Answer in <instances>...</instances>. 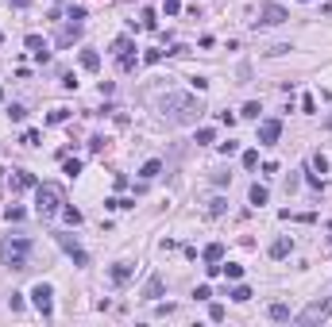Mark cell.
Segmentation results:
<instances>
[{"instance_id":"8","label":"cell","mask_w":332,"mask_h":327,"mask_svg":"<svg viewBox=\"0 0 332 327\" xmlns=\"http://www.w3.org/2000/svg\"><path fill=\"white\" fill-rule=\"evenodd\" d=\"M58 247L74 258V266H89V254L78 247V239H74V235H58Z\"/></svg>"},{"instance_id":"11","label":"cell","mask_w":332,"mask_h":327,"mask_svg":"<svg viewBox=\"0 0 332 327\" xmlns=\"http://www.w3.org/2000/svg\"><path fill=\"white\" fill-rule=\"evenodd\" d=\"M108 277H112V285H128L131 281V266L128 262H116V266L108 269Z\"/></svg>"},{"instance_id":"3","label":"cell","mask_w":332,"mask_h":327,"mask_svg":"<svg viewBox=\"0 0 332 327\" xmlns=\"http://www.w3.org/2000/svg\"><path fill=\"white\" fill-rule=\"evenodd\" d=\"M35 212L43 215V220H51V215L62 212V189L58 185H35Z\"/></svg>"},{"instance_id":"17","label":"cell","mask_w":332,"mask_h":327,"mask_svg":"<svg viewBox=\"0 0 332 327\" xmlns=\"http://www.w3.org/2000/svg\"><path fill=\"white\" fill-rule=\"evenodd\" d=\"M158 173H162V162H158V158H151V162H143L139 177H143V181H151V177H158Z\"/></svg>"},{"instance_id":"7","label":"cell","mask_w":332,"mask_h":327,"mask_svg":"<svg viewBox=\"0 0 332 327\" xmlns=\"http://www.w3.org/2000/svg\"><path fill=\"white\" fill-rule=\"evenodd\" d=\"M282 139V120H259V147H274Z\"/></svg>"},{"instance_id":"35","label":"cell","mask_w":332,"mask_h":327,"mask_svg":"<svg viewBox=\"0 0 332 327\" xmlns=\"http://www.w3.org/2000/svg\"><path fill=\"white\" fill-rule=\"evenodd\" d=\"M209 319L220 323V319H224V304H209Z\"/></svg>"},{"instance_id":"39","label":"cell","mask_w":332,"mask_h":327,"mask_svg":"<svg viewBox=\"0 0 332 327\" xmlns=\"http://www.w3.org/2000/svg\"><path fill=\"white\" fill-rule=\"evenodd\" d=\"M162 8H166V16H178V12H182V0H166Z\"/></svg>"},{"instance_id":"21","label":"cell","mask_w":332,"mask_h":327,"mask_svg":"<svg viewBox=\"0 0 332 327\" xmlns=\"http://www.w3.org/2000/svg\"><path fill=\"white\" fill-rule=\"evenodd\" d=\"M62 173H66V177H78V173H81V162H78V158H62Z\"/></svg>"},{"instance_id":"36","label":"cell","mask_w":332,"mask_h":327,"mask_svg":"<svg viewBox=\"0 0 332 327\" xmlns=\"http://www.w3.org/2000/svg\"><path fill=\"white\" fill-rule=\"evenodd\" d=\"M120 69H124V73H128V69H135V54H120Z\"/></svg>"},{"instance_id":"30","label":"cell","mask_w":332,"mask_h":327,"mask_svg":"<svg viewBox=\"0 0 332 327\" xmlns=\"http://www.w3.org/2000/svg\"><path fill=\"white\" fill-rule=\"evenodd\" d=\"M70 120V112H66V108H54L51 116H46V123H66Z\"/></svg>"},{"instance_id":"46","label":"cell","mask_w":332,"mask_h":327,"mask_svg":"<svg viewBox=\"0 0 332 327\" xmlns=\"http://www.w3.org/2000/svg\"><path fill=\"white\" fill-rule=\"evenodd\" d=\"M324 16H332V0H328V4H324Z\"/></svg>"},{"instance_id":"26","label":"cell","mask_w":332,"mask_h":327,"mask_svg":"<svg viewBox=\"0 0 332 327\" xmlns=\"http://www.w3.org/2000/svg\"><path fill=\"white\" fill-rule=\"evenodd\" d=\"M259 112H263V108H259L255 100H247L244 108H240V116H244V120H259Z\"/></svg>"},{"instance_id":"18","label":"cell","mask_w":332,"mask_h":327,"mask_svg":"<svg viewBox=\"0 0 332 327\" xmlns=\"http://www.w3.org/2000/svg\"><path fill=\"white\" fill-rule=\"evenodd\" d=\"M58 215H62V220H66L70 227H78V224H81V212H78L74 204H62V212H58Z\"/></svg>"},{"instance_id":"15","label":"cell","mask_w":332,"mask_h":327,"mask_svg":"<svg viewBox=\"0 0 332 327\" xmlns=\"http://www.w3.org/2000/svg\"><path fill=\"white\" fill-rule=\"evenodd\" d=\"M81 69L97 73V69H101V54H97V50H81Z\"/></svg>"},{"instance_id":"37","label":"cell","mask_w":332,"mask_h":327,"mask_svg":"<svg viewBox=\"0 0 332 327\" xmlns=\"http://www.w3.org/2000/svg\"><path fill=\"white\" fill-rule=\"evenodd\" d=\"M143 62H147V66H158V62H162V50H143Z\"/></svg>"},{"instance_id":"43","label":"cell","mask_w":332,"mask_h":327,"mask_svg":"<svg viewBox=\"0 0 332 327\" xmlns=\"http://www.w3.org/2000/svg\"><path fill=\"white\" fill-rule=\"evenodd\" d=\"M193 296H197V301H209L212 289H209V285H197V293H193Z\"/></svg>"},{"instance_id":"32","label":"cell","mask_w":332,"mask_h":327,"mask_svg":"<svg viewBox=\"0 0 332 327\" xmlns=\"http://www.w3.org/2000/svg\"><path fill=\"white\" fill-rule=\"evenodd\" d=\"M259 166V150H244V170H255Z\"/></svg>"},{"instance_id":"20","label":"cell","mask_w":332,"mask_h":327,"mask_svg":"<svg viewBox=\"0 0 332 327\" xmlns=\"http://www.w3.org/2000/svg\"><path fill=\"white\" fill-rule=\"evenodd\" d=\"M128 50H135V43H131L128 35H120V39H116V43H112V54H116V58H120V54H128Z\"/></svg>"},{"instance_id":"40","label":"cell","mask_w":332,"mask_h":327,"mask_svg":"<svg viewBox=\"0 0 332 327\" xmlns=\"http://www.w3.org/2000/svg\"><path fill=\"white\" fill-rule=\"evenodd\" d=\"M313 170L324 173V170H328V158H324V154H313Z\"/></svg>"},{"instance_id":"13","label":"cell","mask_w":332,"mask_h":327,"mask_svg":"<svg viewBox=\"0 0 332 327\" xmlns=\"http://www.w3.org/2000/svg\"><path fill=\"white\" fill-rule=\"evenodd\" d=\"M290 250H294V239H286V235H282V239L271 242V258H290Z\"/></svg>"},{"instance_id":"45","label":"cell","mask_w":332,"mask_h":327,"mask_svg":"<svg viewBox=\"0 0 332 327\" xmlns=\"http://www.w3.org/2000/svg\"><path fill=\"white\" fill-rule=\"evenodd\" d=\"M27 4H31V0H12V8H27Z\"/></svg>"},{"instance_id":"41","label":"cell","mask_w":332,"mask_h":327,"mask_svg":"<svg viewBox=\"0 0 332 327\" xmlns=\"http://www.w3.org/2000/svg\"><path fill=\"white\" fill-rule=\"evenodd\" d=\"M8 308H12V312H19V308H23V296L12 293V296H8Z\"/></svg>"},{"instance_id":"28","label":"cell","mask_w":332,"mask_h":327,"mask_svg":"<svg viewBox=\"0 0 332 327\" xmlns=\"http://www.w3.org/2000/svg\"><path fill=\"white\" fill-rule=\"evenodd\" d=\"M224 274H228V281H240V277H244V266H240V262H228Z\"/></svg>"},{"instance_id":"19","label":"cell","mask_w":332,"mask_h":327,"mask_svg":"<svg viewBox=\"0 0 332 327\" xmlns=\"http://www.w3.org/2000/svg\"><path fill=\"white\" fill-rule=\"evenodd\" d=\"M267 197H271V193L263 189V185H251V193H247V200H251L255 208H263V204H267Z\"/></svg>"},{"instance_id":"12","label":"cell","mask_w":332,"mask_h":327,"mask_svg":"<svg viewBox=\"0 0 332 327\" xmlns=\"http://www.w3.org/2000/svg\"><path fill=\"white\" fill-rule=\"evenodd\" d=\"M162 289H166V281H162V277H151V281L147 285H143V296H147V301H158V296H162Z\"/></svg>"},{"instance_id":"42","label":"cell","mask_w":332,"mask_h":327,"mask_svg":"<svg viewBox=\"0 0 332 327\" xmlns=\"http://www.w3.org/2000/svg\"><path fill=\"white\" fill-rule=\"evenodd\" d=\"M240 150V143H232V139H228V143H220V154H236Z\"/></svg>"},{"instance_id":"47","label":"cell","mask_w":332,"mask_h":327,"mask_svg":"<svg viewBox=\"0 0 332 327\" xmlns=\"http://www.w3.org/2000/svg\"><path fill=\"white\" fill-rule=\"evenodd\" d=\"M0 104H4V89H0Z\"/></svg>"},{"instance_id":"33","label":"cell","mask_w":332,"mask_h":327,"mask_svg":"<svg viewBox=\"0 0 332 327\" xmlns=\"http://www.w3.org/2000/svg\"><path fill=\"white\" fill-rule=\"evenodd\" d=\"M224 208H228V200H224V197L209 200V215H220V212H224Z\"/></svg>"},{"instance_id":"25","label":"cell","mask_w":332,"mask_h":327,"mask_svg":"<svg viewBox=\"0 0 332 327\" xmlns=\"http://www.w3.org/2000/svg\"><path fill=\"white\" fill-rule=\"evenodd\" d=\"M209 143H217V131H212V127H201V131H197V147H209Z\"/></svg>"},{"instance_id":"2","label":"cell","mask_w":332,"mask_h":327,"mask_svg":"<svg viewBox=\"0 0 332 327\" xmlns=\"http://www.w3.org/2000/svg\"><path fill=\"white\" fill-rule=\"evenodd\" d=\"M27 254H31V242H27L23 235H8V239H0V258H4V266L27 269Z\"/></svg>"},{"instance_id":"24","label":"cell","mask_w":332,"mask_h":327,"mask_svg":"<svg viewBox=\"0 0 332 327\" xmlns=\"http://www.w3.org/2000/svg\"><path fill=\"white\" fill-rule=\"evenodd\" d=\"M23 208H19V204H8V208H4V220H8V224H19V220H23Z\"/></svg>"},{"instance_id":"23","label":"cell","mask_w":332,"mask_h":327,"mask_svg":"<svg viewBox=\"0 0 332 327\" xmlns=\"http://www.w3.org/2000/svg\"><path fill=\"white\" fill-rule=\"evenodd\" d=\"M228 296H232L236 304H247V301H251V289H247V285H236V289H232Z\"/></svg>"},{"instance_id":"10","label":"cell","mask_w":332,"mask_h":327,"mask_svg":"<svg viewBox=\"0 0 332 327\" xmlns=\"http://www.w3.org/2000/svg\"><path fill=\"white\" fill-rule=\"evenodd\" d=\"M78 39H81V23H74V19H70V23H66V27L58 31V46L66 50V46H74Z\"/></svg>"},{"instance_id":"48","label":"cell","mask_w":332,"mask_h":327,"mask_svg":"<svg viewBox=\"0 0 332 327\" xmlns=\"http://www.w3.org/2000/svg\"><path fill=\"white\" fill-rule=\"evenodd\" d=\"M0 43H4V31H0Z\"/></svg>"},{"instance_id":"22","label":"cell","mask_w":332,"mask_h":327,"mask_svg":"<svg viewBox=\"0 0 332 327\" xmlns=\"http://www.w3.org/2000/svg\"><path fill=\"white\" fill-rule=\"evenodd\" d=\"M224 258V247H220V242H209V247H205V262H220Z\"/></svg>"},{"instance_id":"44","label":"cell","mask_w":332,"mask_h":327,"mask_svg":"<svg viewBox=\"0 0 332 327\" xmlns=\"http://www.w3.org/2000/svg\"><path fill=\"white\" fill-rule=\"evenodd\" d=\"M301 108H305V112H317V100H313V96L305 93V96H301Z\"/></svg>"},{"instance_id":"6","label":"cell","mask_w":332,"mask_h":327,"mask_svg":"<svg viewBox=\"0 0 332 327\" xmlns=\"http://www.w3.org/2000/svg\"><path fill=\"white\" fill-rule=\"evenodd\" d=\"M328 316H332V301H313L305 312H297L294 319L305 327V323H317V319H328Z\"/></svg>"},{"instance_id":"49","label":"cell","mask_w":332,"mask_h":327,"mask_svg":"<svg viewBox=\"0 0 332 327\" xmlns=\"http://www.w3.org/2000/svg\"><path fill=\"white\" fill-rule=\"evenodd\" d=\"M301 4H309V0H301Z\"/></svg>"},{"instance_id":"9","label":"cell","mask_w":332,"mask_h":327,"mask_svg":"<svg viewBox=\"0 0 332 327\" xmlns=\"http://www.w3.org/2000/svg\"><path fill=\"white\" fill-rule=\"evenodd\" d=\"M23 43H27V50L35 54V62H51V50H46V39H43V35H27Z\"/></svg>"},{"instance_id":"16","label":"cell","mask_w":332,"mask_h":327,"mask_svg":"<svg viewBox=\"0 0 332 327\" xmlns=\"http://www.w3.org/2000/svg\"><path fill=\"white\" fill-rule=\"evenodd\" d=\"M12 181H16V189H35V185H39L35 173H27V170H16V177H12Z\"/></svg>"},{"instance_id":"1","label":"cell","mask_w":332,"mask_h":327,"mask_svg":"<svg viewBox=\"0 0 332 327\" xmlns=\"http://www.w3.org/2000/svg\"><path fill=\"white\" fill-rule=\"evenodd\" d=\"M158 112H162L170 123L185 127V123H197V120H201L205 104L197 100L193 93H162V96H158Z\"/></svg>"},{"instance_id":"5","label":"cell","mask_w":332,"mask_h":327,"mask_svg":"<svg viewBox=\"0 0 332 327\" xmlns=\"http://www.w3.org/2000/svg\"><path fill=\"white\" fill-rule=\"evenodd\" d=\"M286 19H290V12L282 8V4H274V0H267V4H259V19H255V23L278 27V23H286Z\"/></svg>"},{"instance_id":"38","label":"cell","mask_w":332,"mask_h":327,"mask_svg":"<svg viewBox=\"0 0 332 327\" xmlns=\"http://www.w3.org/2000/svg\"><path fill=\"white\" fill-rule=\"evenodd\" d=\"M70 19H74V23H81V19H85V8H81V4H70Z\"/></svg>"},{"instance_id":"27","label":"cell","mask_w":332,"mask_h":327,"mask_svg":"<svg viewBox=\"0 0 332 327\" xmlns=\"http://www.w3.org/2000/svg\"><path fill=\"white\" fill-rule=\"evenodd\" d=\"M131 204H135V200H120V197H108V200H105L108 212H120V208H131Z\"/></svg>"},{"instance_id":"4","label":"cell","mask_w":332,"mask_h":327,"mask_svg":"<svg viewBox=\"0 0 332 327\" xmlns=\"http://www.w3.org/2000/svg\"><path fill=\"white\" fill-rule=\"evenodd\" d=\"M31 304L39 308V316H43V319H51V316H54V289L39 281L35 289H31Z\"/></svg>"},{"instance_id":"31","label":"cell","mask_w":332,"mask_h":327,"mask_svg":"<svg viewBox=\"0 0 332 327\" xmlns=\"http://www.w3.org/2000/svg\"><path fill=\"white\" fill-rule=\"evenodd\" d=\"M143 27H147V31H155V27H158V19H155V8H143Z\"/></svg>"},{"instance_id":"34","label":"cell","mask_w":332,"mask_h":327,"mask_svg":"<svg viewBox=\"0 0 332 327\" xmlns=\"http://www.w3.org/2000/svg\"><path fill=\"white\" fill-rule=\"evenodd\" d=\"M19 143H23V147H39V131H35V127L23 131V139H19Z\"/></svg>"},{"instance_id":"29","label":"cell","mask_w":332,"mask_h":327,"mask_svg":"<svg viewBox=\"0 0 332 327\" xmlns=\"http://www.w3.org/2000/svg\"><path fill=\"white\" fill-rule=\"evenodd\" d=\"M8 116H12V123H23V120H27V108H23V104H12Z\"/></svg>"},{"instance_id":"14","label":"cell","mask_w":332,"mask_h":327,"mask_svg":"<svg viewBox=\"0 0 332 327\" xmlns=\"http://www.w3.org/2000/svg\"><path fill=\"white\" fill-rule=\"evenodd\" d=\"M267 316H271V319H278V323H286V319H294V316H290V304H282V301H274L271 308H267Z\"/></svg>"}]
</instances>
